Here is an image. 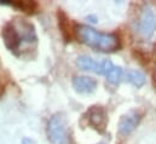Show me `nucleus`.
Masks as SVG:
<instances>
[{
  "label": "nucleus",
  "mask_w": 156,
  "mask_h": 144,
  "mask_svg": "<svg viewBox=\"0 0 156 144\" xmlns=\"http://www.w3.org/2000/svg\"><path fill=\"white\" fill-rule=\"evenodd\" d=\"M75 35L79 41H81L86 46L101 52H113L121 47L120 39L115 34L102 33L90 26H78L75 28Z\"/></svg>",
  "instance_id": "nucleus-1"
},
{
  "label": "nucleus",
  "mask_w": 156,
  "mask_h": 144,
  "mask_svg": "<svg viewBox=\"0 0 156 144\" xmlns=\"http://www.w3.org/2000/svg\"><path fill=\"white\" fill-rule=\"evenodd\" d=\"M156 31V13L151 5L145 4L136 22V33L142 40H150Z\"/></svg>",
  "instance_id": "nucleus-2"
},
{
  "label": "nucleus",
  "mask_w": 156,
  "mask_h": 144,
  "mask_svg": "<svg viewBox=\"0 0 156 144\" xmlns=\"http://www.w3.org/2000/svg\"><path fill=\"white\" fill-rule=\"evenodd\" d=\"M47 138L52 144H66L68 141L67 122L63 114H55L47 124Z\"/></svg>",
  "instance_id": "nucleus-3"
},
{
  "label": "nucleus",
  "mask_w": 156,
  "mask_h": 144,
  "mask_svg": "<svg viewBox=\"0 0 156 144\" xmlns=\"http://www.w3.org/2000/svg\"><path fill=\"white\" fill-rule=\"evenodd\" d=\"M142 120V114L139 111H131L123 115L119 122V133L121 136H128L132 133Z\"/></svg>",
  "instance_id": "nucleus-4"
},
{
  "label": "nucleus",
  "mask_w": 156,
  "mask_h": 144,
  "mask_svg": "<svg viewBox=\"0 0 156 144\" xmlns=\"http://www.w3.org/2000/svg\"><path fill=\"white\" fill-rule=\"evenodd\" d=\"M88 124L97 131H104L108 124V114L102 107H92L87 111Z\"/></svg>",
  "instance_id": "nucleus-5"
},
{
  "label": "nucleus",
  "mask_w": 156,
  "mask_h": 144,
  "mask_svg": "<svg viewBox=\"0 0 156 144\" xmlns=\"http://www.w3.org/2000/svg\"><path fill=\"white\" fill-rule=\"evenodd\" d=\"M1 36L4 40L5 46L10 50V51H16L18 50L20 45H21V38L18 35V32L15 27L13 23H7L2 31H1Z\"/></svg>",
  "instance_id": "nucleus-6"
},
{
  "label": "nucleus",
  "mask_w": 156,
  "mask_h": 144,
  "mask_svg": "<svg viewBox=\"0 0 156 144\" xmlns=\"http://www.w3.org/2000/svg\"><path fill=\"white\" fill-rule=\"evenodd\" d=\"M97 80L90 76H75L73 80L75 91L80 93H92L97 88Z\"/></svg>",
  "instance_id": "nucleus-7"
},
{
  "label": "nucleus",
  "mask_w": 156,
  "mask_h": 144,
  "mask_svg": "<svg viewBox=\"0 0 156 144\" xmlns=\"http://www.w3.org/2000/svg\"><path fill=\"white\" fill-rule=\"evenodd\" d=\"M76 64H78L79 68L82 69V70L92 72V73H96V74L102 75V62H97V61H94V59H93L92 57H90V56L82 55V56L78 57Z\"/></svg>",
  "instance_id": "nucleus-8"
},
{
  "label": "nucleus",
  "mask_w": 156,
  "mask_h": 144,
  "mask_svg": "<svg viewBox=\"0 0 156 144\" xmlns=\"http://www.w3.org/2000/svg\"><path fill=\"white\" fill-rule=\"evenodd\" d=\"M18 26L21 28H17L16 24V29L18 32V35L21 38V41H26V42H32V41H35L37 40V35H35V31H34V27L33 24L26 22L24 20H21L18 22Z\"/></svg>",
  "instance_id": "nucleus-9"
},
{
  "label": "nucleus",
  "mask_w": 156,
  "mask_h": 144,
  "mask_svg": "<svg viewBox=\"0 0 156 144\" xmlns=\"http://www.w3.org/2000/svg\"><path fill=\"white\" fill-rule=\"evenodd\" d=\"M57 16H58V27H59L62 35L66 41H70V28H69V20L67 15L59 10Z\"/></svg>",
  "instance_id": "nucleus-10"
},
{
  "label": "nucleus",
  "mask_w": 156,
  "mask_h": 144,
  "mask_svg": "<svg viewBox=\"0 0 156 144\" xmlns=\"http://www.w3.org/2000/svg\"><path fill=\"white\" fill-rule=\"evenodd\" d=\"M125 76H126V80L129 84H132L133 86H136V87H142L145 84V76H144V74L138 72V70H131L129 69V70L126 72Z\"/></svg>",
  "instance_id": "nucleus-11"
},
{
  "label": "nucleus",
  "mask_w": 156,
  "mask_h": 144,
  "mask_svg": "<svg viewBox=\"0 0 156 144\" xmlns=\"http://www.w3.org/2000/svg\"><path fill=\"white\" fill-rule=\"evenodd\" d=\"M1 5H10V6H13V7H18L26 12H34L37 10V4L34 1H0Z\"/></svg>",
  "instance_id": "nucleus-12"
},
{
  "label": "nucleus",
  "mask_w": 156,
  "mask_h": 144,
  "mask_svg": "<svg viewBox=\"0 0 156 144\" xmlns=\"http://www.w3.org/2000/svg\"><path fill=\"white\" fill-rule=\"evenodd\" d=\"M122 75H123L122 68H120V67H114V68L108 73L105 76H107V79H108V81H109V82H112V84L116 85V84H119V82L121 81Z\"/></svg>",
  "instance_id": "nucleus-13"
},
{
  "label": "nucleus",
  "mask_w": 156,
  "mask_h": 144,
  "mask_svg": "<svg viewBox=\"0 0 156 144\" xmlns=\"http://www.w3.org/2000/svg\"><path fill=\"white\" fill-rule=\"evenodd\" d=\"M4 91H5V84L0 81V97L4 95Z\"/></svg>",
  "instance_id": "nucleus-14"
}]
</instances>
